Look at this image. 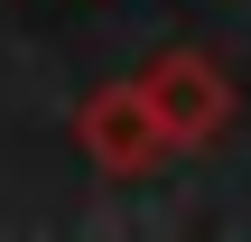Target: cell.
<instances>
[{"instance_id": "obj_1", "label": "cell", "mask_w": 251, "mask_h": 242, "mask_svg": "<svg viewBox=\"0 0 251 242\" xmlns=\"http://www.w3.org/2000/svg\"><path fill=\"white\" fill-rule=\"evenodd\" d=\"M140 93H149L158 131H168V149H205V140L233 131V75H224L214 56H196V47H168V56L140 75Z\"/></svg>"}, {"instance_id": "obj_2", "label": "cell", "mask_w": 251, "mask_h": 242, "mask_svg": "<svg viewBox=\"0 0 251 242\" xmlns=\"http://www.w3.org/2000/svg\"><path fill=\"white\" fill-rule=\"evenodd\" d=\"M75 140L102 177H158V159H168V131H158L140 84H93L75 103Z\"/></svg>"}]
</instances>
